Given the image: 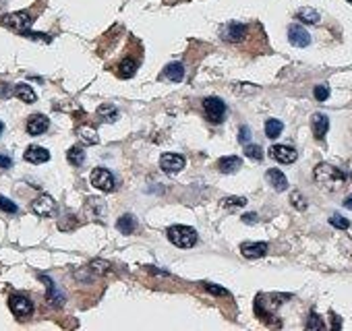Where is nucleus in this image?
<instances>
[{"mask_svg": "<svg viewBox=\"0 0 352 331\" xmlns=\"http://www.w3.org/2000/svg\"><path fill=\"white\" fill-rule=\"evenodd\" d=\"M265 178H267V182L274 186V190H278V193H282V190L288 188V178L284 176V172H280L278 168L267 170V172H265Z\"/></svg>", "mask_w": 352, "mask_h": 331, "instance_id": "16", "label": "nucleus"}, {"mask_svg": "<svg viewBox=\"0 0 352 331\" xmlns=\"http://www.w3.org/2000/svg\"><path fill=\"white\" fill-rule=\"evenodd\" d=\"M66 160H69L71 166L79 168V166H83V162H85V151L75 145V147H71L69 151H66Z\"/></svg>", "mask_w": 352, "mask_h": 331, "instance_id": "24", "label": "nucleus"}, {"mask_svg": "<svg viewBox=\"0 0 352 331\" xmlns=\"http://www.w3.org/2000/svg\"><path fill=\"white\" fill-rule=\"evenodd\" d=\"M184 166H187V160L178 153H164L160 158V168L166 174H178L180 170H184Z\"/></svg>", "mask_w": 352, "mask_h": 331, "instance_id": "8", "label": "nucleus"}, {"mask_svg": "<svg viewBox=\"0 0 352 331\" xmlns=\"http://www.w3.org/2000/svg\"><path fill=\"white\" fill-rule=\"evenodd\" d=\"M282 131H284V125L280 123V120H276V118H270L265 123V135L270 139H278L282 135Z\"/></svg>", "mask_w": 352, "mask_h": 331, "instance_id": "26", "label": "nucleus"}, {"mask_svg": "<svg viewBox=\"0 0 352 331\" xmlns=\"http://www.w3.org/2000/svg\"><path fill=\"white\" fill-rule=\"evenodd\" d=\"M97 116L104 120V123H114L116 118H119V110H116L114 106H110V103H102V106L97 108Z\"/></svg>", "mask_w": 352, "mask_h": 331, "instance_id": "25", "label": "nucleus"}, {"mask_svg": "<svg viewBox=\"0 0 352 331\" xmlns=\"http://www.w3.org/2000/svg\"><path fill=\"white\" fill-rule=\"evenodd\" d=\"M239 141H241L243 145H247V143L251 141V129H249V127L243 125V127L239 129Z\"/></svg>", "mask_w": 352, "mask_h": 331, "instance_id": "39", "label": "nucleus"}, {"mask_svg": "<svg viewBox=\"0 0 352 331\" xmlns=\"http://www.w3.org/2000/svg\"><path fill=\"white\" fill-rule=\"evenodd\" d=\"M9 308L15 317H19V319H25L29 317L31 312H33V304L31 300L27 298V296H21V294H13L11 298H9Z\"/></svg>", "mask_w": 352, "mask_h": 331, "instance_id": "5", "label": "nucleus"}, {"mask_svg": "<svg viewBox=\"0 0 352 331\" xmlns=\"http://www.w3.org/2000/svg\"><path fill=\"white\" fill-rule=\"evenodd\" d=\"M48 127H50V118L44 116V114H33V116H29V118H27V125H25L27 133H29L31 137L44 135V133L48 131Z\"/></svg>", "mask_w": 352, "mask_h": 331, "instance_id": "12", "label": "nucleus"}, {"mask_svg": "<svg viewBox=\"0 0 352 331\" xmlns=\"http://www.w3.org/2000/svg\"><path fill=\"white\" fill-rule=\"evenodd\" d=\"M23 38H29V40H38V42H52V38L50 36H46V33H38V31H29V29H25L23 33H21Z\"/></svg>", "mask_w": 352, "mask_h": 331, "instance_id": "34", "label": "nucleus"}, {"mask_svg": "<svg viewBox=\"0 0 352 331\" xmlns=\"http://www.w3.org/2000/svg\"><path fill=\"white\" fill-rule=\"evenodd\" d=\"M89 269L93 275H106V273H110V263L104 259H93L89 263Z\"/></svg>", "mask_w": 352, "mask_h": 331, "instance_id": "27", "label": "nucleus"}, {"mask_svg": "<svg viewBox=\"0 0 352 331\" xmlns=\"http://www.w3.org/2000/svg\"><path fill=\"white\" fill-rule=\"evenodd\" d=\"M241 253L247 259H259L267 253V245L265 242H245V245H241Z\"/></svg>", "mask_w": 352, "mask_h": 331, "instance_id": "17", "label": "nucleus"}, {"mask_svg": "<svg viewBox=\"0 0 352 331\" xmlns=\"http://www.w3.org/2000/svg\"><path fill=\"white\" fill-rule=\"evenodd\" d=\"M73 275H75V280H79V282H91V280H93V273H91V269H89V267L75 269V271H73Z\"/></svg>", "mask_w": 352, "mask_h": 331, "instance_id": "32", "label": "nucleus"}, {"mask_svg": "<svg viewBox=\"0 0 352 331\" xmlns=\"http://www.w3.org/2000/svg\"><path fill=\"white\" fill-rule=\"evenodd\" d=\"M166 236L178 249H191L197 245V232L189 226H170L166 230Z\"/></svg>", "mask_w": 352, "mask_h": 331, "instance_id": "2", "label": "nucleus"}, {"mask_svg": "<svg viewBox=\"0 0 352 331\" xmlns=\"http://www.w3.org/2000/svg\"><path fill=\"white\" fill-rule=\"evenodd\" d=\"M79 137L85 141L87 145H95L97 143V135H95V131L93 129H89V127H81V131H79Z\"/></svg>", "mask_w": 352, "mask_h": 331, "instance_id": "29", "label": "nucleus"}, {"mask_svg": "<svg viewBox=\"0 0 352 331\" xmlns=\"http://www.w3.org/2000/svg\"><path fill=\"white\" fill-rule=\"evenodd\" d=\"M205 290H207L209 294H213V296H230L228 290H224V288H220V286H215V284H205Z\"/></svg>", "mask_w": 352, "mask_h": 331, "instance_id": "38", "label": "nucleus"}, {"mask_svg": "<svg viewBox=\"0 0 352 331\" xmlns=\"http://www.w3.org/2000/svg\"><path fill=\"white\" fill-rule=\"evenodd\" d=\"M313 93H315V99L317 101H325L329 97V87L327 85H317Z\"/></svg>", "mask_w": 352, "mask_h": 331, "instance_id": "35", "label": "nucleus"}, {"mask_svg": "<svg viewBox=\"0 0 352 331\" xmlns=\"http://www.w3.org/2000/svg\"><path fill=\"white\" fill-rule=\"evenodd\" d=\"M3 131H5V125H3V120H0V135H3Z\"/></svg>", "mask_w": 352, "mask_h": 331, "instance_id": "45", "label": "nucleus"}, {"mask_svg": "<svg viewBox=\"0 0 352 331\" xmlns=\"http://www.w3.org/2000/svg\"><path fill=\"white\" fill-rule=\"evenodd\" d=\"M329 224L333 226V228H338V230H348V228H350V222H348L346 217L338 215V213L329 217Z\"/></svg>", "mask_w": 352, "mask_h": 331, "instance_id": "33", "label": "nucleus"}, {"mask_svg": "<svg viewBox=\"0 0 352 331\" xmlns=\"http://www.w3.org/2000/svg\"><path fill=\"white\" fill-rule=\"evenodd\" d=\"M33 23V17L27 13V11H17V13H9L0 19V25L3 27H9L17 33H23L25 29H29Z\"/></svg>", "mask_w": 352, "mask_h": 331, "instance_id": "3", "label": "nucleus"}, {"mask_svg": "<svg viewBox=\"0 0 352 331\" xmlns=\"http://www.w3.org/2000/svg\"><path fill=\"white\" fill-rule=\"evenodd\" d=\"M296 19L298 21H303V23H309V25H315V23H319V13L305 7V9H300L296 13Z\"/></svg>", "mask_w": 352, "mask_h": 331, "instance_id": "23", "label": "nucleus"}, {"mask_svg": "<svg viewBox=\"0 0 352 331\" xmlns=\"http://www.w3.org/2000/svg\"><path fill=\"white\" fill-rule=\"evenodd\" d=\"M344 207H346V209H350V211H352V195H350V197H346V201H344Z\"/></svg>", "mask_w": 352, "mask_h": 331, "instance_id": "44", "label": "nucleus"}, {"mask_svg": "<svg viewBox=\"0 0 352 331\" xmlns=\"http://www.w3.org/2000/svg\"><path fill=\"white\" fill-rule=\"evenodd\" d=\"M91 184L99 190H104V193H110V190L114 188V176L106 168H95L91 172Z\"/></svg>", "mask_w": 352, "mask_h": 331, "instance_id": "9", "label": "nucleus"}, {"mask_svg": "<svg viewBox=\"0 0 352 331\" xmlns=\"http://www.w3.org/2000/svg\"><path fill=\"white\" fill-rule=\"evenodd\" d=\"M23 160L29 164H46L50 160V151L46 147H40V145H31L23 153Z\"/></svg>", "mask_w": 352, "mask_h": 331, "instance_id": "13", "label": "nucleus"}, {"mask_svg": "<svg viewBox=\"0 0 352 331\" xmlns=\"http://www.w3.org/2000/svg\"><path fill=\"white\" fill-rule=\"evenodd\" d=\"M0 211H5V213H19V207H17V203L11 201L9 197L0 195Z\"/></svg>", "mask_w": 352, "mask_h": 331, "instance_id": "30", "label": "nucleus"}, {"mask_svg": "<svg viewBox=\"0 0 352 331\" xmlns=\"http://www.w3.org/2000/svg\"><path fill=\"white\" fill-rule=\"evenodd\" d=\"M13 95H15L17 99L25 101V103H33V101L38 99L36 91H33V89H31V87H29L27 83H19V85H15V89H13Z\"/></svg>", "mask_w": 352, "mask_h": 331, "instance_id": "19", "label": "nucleus"}, {"mask_svg": "<svg viewBox=\"0 0 352 331\" xmlns=\"http://www.w3.org/2000/svg\"><path fill=\"white\" fill-rule=\"evenodd\" d=\"M220 36L224 42H230V44H237V42H243L245 36H247V25L243 23H237V21H230L222 27Z\"/></svg>", "mask_w": 352, "mask_h": 331, "instance_id": "7", "label": "nucleus"}, {"mask_svg": "<svg viewBox=\"0 0 352 331\" xmlns=\"http://www.w3.org/2000/svg\"><path fill=\"white\" fill-rule=\"evenodd\" d=\"M243 168V160L237 158V155H226V158L217 160V170L222 174H234Z\"/></svg>", "mask_w": 352, "mask_h": 331, "instance_id": "18", "label": "nucleus"}, {"mask_svg": "<svg viewBox=\"0 0 352 331\" xmlns=\"http://www.w3.org/2000/svg\"><path fill=\"white\" fill-rule=\"evenodd\" d=\"M290 201H292V205L298 209V211H305V209H307V201H305V197L300 195V193H292L290 195Z\"/></svg>", "mask_w": 352, "mask_h": 331, "instance_id": "36", "label": "nucleus"}, {"mask_svg": "<svg viewBox=\"0 0 352 331\" xmlns=\"http://www.w3.org/2000/svg\"><path fill=\"white\" fill-rule=\"evenodd\" d=\"M311 129H313V135H315V139H321L327 135V131H329V118L325 116V114H321V112H317V114H313V118H311Z\"/></svg>", "mask_w": 352, "mask_h": 331, "instance_id": "14", "label": "nucleus"}, {"mask_svg": "<svg viewBox=\"0 0 352 331\" xmlns=\"http://www.w3.org/2000/svg\"><path fill=\"white\" fill-rule=\"evenodd\" d=\"M135 73H137V60H133V58H125L119 64V71H116V75L121 79H131V77H135Z\"/></svg>", "mask_w": 352, "mask_h": 331, "instance_id": "22", "label": "nucleus"}, {"mask_svg": "<svg viewBox=\"0 0 352 331\" xmlns=\"http://www.w3.org/2000/svg\"><path fill=\"white\" fill-rule=\"evenodd\" d=\"M313 178H315L317 184H319L321 188H325V190H338L346 182V174L342 170H338V168L329 166V164H319L315 168V172H313Z\"/></svg>", "mask_w": 352, "mask_h": 331, "instance_id": "1", "label": "nucleus"}, {"mask_svg": "<svg viewBox=\"0 0 352 331\" xmlns=\"http://www.w3.org/2000/svg\"><path fill=\"white\" fill-rule=\"evenodd\" d=\"M203 110H205V116H207L209 123H213V125L224 123L226 103L220 97H205L203 99Z\"/></svg>", "mask_w": 352, "mask_h": 331, "instance_id": "4", "label": "nucleus"}, {"mask_svg": "<svg viewBox=\"0 0 352 331\" xmlns=\"http://www.w3.org/2000/svg\"><path fill=\"white\" fill-rule=\"evenodd\" d=\"M164 79H168L172 83H180L184 79V66L180 62H170L168 66L164 68V73H162Z\"/></svg>", "mask_w": 352, "mask_h": 331, "instance_id": "20", "label": "nucleus"}, {"mask_svg": "<svg viewBox=\"0 0 352 331\" xmlns=\"http://www.w3.org/2000/svg\"><path fill=\"white\" fill-rule=\"evenodd\" d=\"M13 91L9 89V87H3V89H0V97H9Z\"/></svg>", "mask_w": 352, "mask_h": 331, "instance_id": "43", "label": "nucleus"}, {"mask_svg": "<svg viewBox=\"0 0 352 331\" xmlns=\"http://www.w3.org/2000/svg\"><path fill=\"white\" fill-rule=\"evenodd\" d=\"M40 280H42V282L46 284V288H48V294H46V296H48L50 304H54V306H62L66 298H64V294H62V292L56 288V284H54L52 280H50L48 275H40Z\"/></svg>", "mask_w": 352, "mask_h": 331, "instance_id": "15", "label": "nucleus"}, {"mask_svg": "<svg viewBox=\"0 0 352 331\" xmlns=\"http://www.w3.org/2000/svg\"><path fill=\"white\" fill-rule=\"evenodd\" d=\"M340 327H342V319L331 312V329H340Z\"/></svg>", "mask_w": 352, "mask_h": 331, "instance_id": "42", "label": "nucleus"}, {"mask_svg": "<svg viewBox=\"0 0 352 331\" xmlns=\"http://www.w3.org/2000/svg\"><path fill=\"white\" fill-rule=\"evenodd\" d=\"M305 327H307V329H317V331H321V329H325V323L321 321V317L317 315V312H311V315H309V321H307Z\"/></svg>", "mask_w": 352, "mask_h": 331, "instance_id": "31", "label": "nucleus"}, {"mask_svg": "<svg viewBox=\"0 0 352 331\" xmlns=\"http://www.w3.org/2000/svg\"><path fill=\"white\" fill-rule=\"evenodd\" d=\"M245 153H247V158L255 160V162H261V160H263V149H261L259 145L247 143V145H245Z\"/></svg>", "mask_w": 352, "mask_h": 331, "instance_id": "28", "label": "nucleus"}, {"mask_svg": "<svg viewBox=\"0 0 352 331\" xmlns=\"http://www.w3.org/2000/svg\"><path fill=\"white\" fill-rule=\"evenodd\" d=\"M31 211L40 217H52L56 213V201L50 195H40L31 203Z\"/></svg>", "mask_w": 352, "mask_h": 331, "instance_id": "6", "label": "nucleus"}, {"mask_svg": "<svg viewBox=\"0 0 352 331\" xmlns=\"http://www.w3.org/2000/svg\"><path fill=\"white\" fill-rule=\"evenodd\" d=\"M243 222H245V224H257V222H259V215H257V213H245V215H243Z\"/></svg>", "mask_w": 352, "mask_h": 331, "instance_id": "41", "label": "nucleus"}, {"mask_svg": "<svg viewBox=\"0 0 352 331\" xmlns=\"http://www.w3.org/2000/svg\"><path fill=\"white\" fill-rule=\"evenodd\" d=\"M116 228H119V232L123 234H133L137 230V219L135 215H131V213H125L119 217V222H116Z\"/></svg>", "mask_w": 352, "mask_h": 331, "instance_id": "21", "label": "nucleus"}, {"mask_svg": "<svg viewBox=\"0 0 352 331\" xmlns=\"http://www.w3.org/2000/svg\"><path fill=\"white\" fill-rule=\"evenodd\" d=\"M270 155H272L276 162H280V164H294L296 158H298L296 149L290 147V145H274L270 149Z\"/></svg>", "mask_w": 352, "mask_h": 331, "instance_id": "11", "label": "nucleus"}, {"mask_svg": "<svg viewBox=\"0 0 352 331\" xmlns=\"http://www.w3.org/2000/svg\"><path fill=\"white\" fill-rule=\"evenodd\" d=\"M288 40L292 46L296 48H307L311 44V36H309V31L303 27V25H298V23H292L288 27Z\"/></svg>", "mask_w": 352, "mask_h": 331, "instance_id": "10", "label": "nucleus"}, {"mask_svg": "<svg viewBox=\"0 0 352 331\" xmlns=\"http://www.w3.org/2000/svg\"><path fill=\"white\" fill-rule=\"evenodd\" d=\"M247 199L245 197H226L224 199V207H245Z\"/></svg>", "mask_w": 352, "mask_h": 331, "instance_id": "37", "label": "nucleus"}, {"mask_svg": "<svg viewBox=\"0 0 352 331\" xmlns=\"http://www.w3.org/2000/svg\"><path fill=\"white\" fill-rule=\"evenodd\" d=\"M0 168H3V170L13 168V160L9 158V155H3V153H0Z\"/></svg>", "mask_w": 352, "mask_h": 331, "instance_id": "40", "label": "nucleus"}]
</instances>
